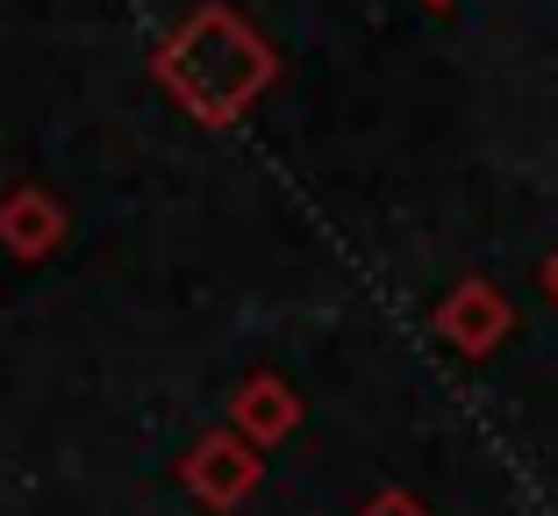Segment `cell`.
I'll return each instance as SVG.
<instances>
[{"mask_svg": "<svg viewBox=\"0 0 558 516\" xmlns=\"http://www.w3.org/2000/svg\"><path fill=\"white\" fill-rule=\"evenodd\" d=\"M429 8H451V0H429Z\"/></svg>", "mask_w": 558, "mask_h": 516, "instance_id": "cell-8", "label": "cell"}, {"mask_svg": "<svg viewBox=\"0 0 558 516\" xmlns=\"http://www.w3.org/2000/svg\"><path fill=\"white\" fill-rule=\"evenodd\" d=\"M437 337L444 345H459V351H494L501 337H509V323H515V309H509V295L501 287H487V280H459L451 295L437 301Z\"/></svg>", "mask_w": 558, "mask_h": 516, "instance_id": "cell-3", "label": "cell"}, {"mask_svg": "<svg viewBox=\"0 0 558 516\" xmlns=\"http://www.w3.org/2000/svg\"><path fill=\"white\" fill-rule=\"evenodd\" d=\"M180 481H186V495H201L208 509H236V502L265 481V459H258V445H244L236 431H208L180 459Z\"/></svg>", "mask_w": 558, "mask_h": 516, "instance_id": "cell-2", "label": "cell"}, {"mask_svg": "<svg viewBox=\"0 0 558 516\" xmlns=\"http://www.w3.org/2000/svg\"><path fill=\"white\" fill-rule=\"evenodd\" d=\"M301 423V395L279 373H251L244 387H236V401H230V431L244 437V445H279V437Z\"/></svg>", "mask_w": 558, "mask_h": 516, "instance_id": "cell-5", "label": "cell"}, {"mask_svg": "<svg viewBox=\"0 0 558 516\" xmlns=\"http://www.w3.org/2000/svg\"><path fill=\"white\" fill-rule=\"evenodd\" d=\"M544 280H551V295H558V251H551V266H544Z\"/></svg>", "mask_w": 558, "mask_h": 516, "instance_id": "cell-7", "label": "cell"}, {"mask_svg": "<svg viewBox=\"0 0 558 516\" xmlns=\"http://www.w3.org/2000/svg\"><path fill=\"white\" fill-rule=\"evenodd\" d=\"M359 516H429V509H423L415 495H401V488H387V495H373Z\"/></svg>", "mask_w": 558, "mask_h": 516, "instance_id": "cell-6", "label": "cell"}, {"mask_svg": "<svg viewBox=\"0 0 558 516\" xmlns=\"http://www.w3.org/2000/svg\"><path fill=\"white\" fill-rule=\"evenodd\" d=\"M150 72H158V86L180 100L194 122H236L251 100L272 86L279 58L236 8L208 0V8H194V15L158 44Z\"/></svg>", "mask_w": 558, "mask_h": 516, "instance_id": "cell-1", "label": "cell"}, {"mask_svg": "<svg viewBox=\"0 0 558 516\" xmlns=\"http://www.w3.org/2000/svg\"><path fill=\"white\" fill-rule=\"evenodd\" d=\"M58 244H65V201L50 187H15L0 201V251H15L22 266H36Z\"/></svg>", "mask_w": 558, "mask_h": 516, "instance_id": "cell-4", "label": "cell"}]
</instances>
